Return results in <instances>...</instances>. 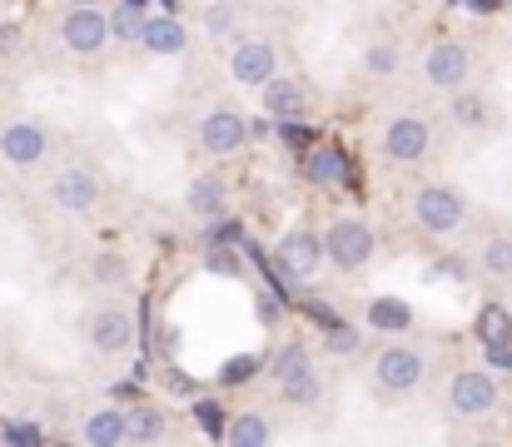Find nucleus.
<instances>
[{
    "mask_svg": "<svg viewBox=\"0 0 512 447\" xmlns=\"http://www.w3.org/2000/svg\"><path fill=\"white\" fill-rule=\"evenodd\" d=\"M413 224L423 234H433V239H448V234H458L468 224V199L458 189H448V184H423L413 194Z\"/></svg>",
    "mask_w": 512,
    "mask_h": 447,
    "instance_id": "f257e3e1",
    "label": "nucleus"
},
{
    "mask_svg": "<svg viewBox=\"0 0 512 447\" xmlns=\"http://www.w3.org/2000/svg\"><path fill=\"white\" fill-rule=\"evenodd\" d=\"M423 373H428V363H423V353L408 348V343H393V348H383V353L373 358V383H378L388 398L418 393V388H423Z\"/></svg>",
    "mask_w": 512,
    "mask_h": 447,
    "instance_id": "f03ea898",
    "label": "nucleus"
},
{
    "mask_svg": "<svg viewBox=\"0 0 512 447\" xmlns=\"http://www.w3.org/2000/svg\"><path fill=\"white\" fill-rule=\"evenodd\" d=\"M274 378H279V388H284V403H294V408L319 403V373H314V358H309L304 343L279 348V358H274Z\"/></svg>",
    "mask_w": 512,
    "mask_h": 447,
    "instance_id": "7ed1b4c3",
    "label": "nucleus"
},
{
    "mask_svg": "<svg viewBox=\"0 0 512 447\" xmlns=\"http://www.w3.org/2000/svg\"><path fill=\"white\" fill-rule=\"evenodd\" d=\"M110 35H115L110 30V15L95 10V0H85V5H75V10L60 15V40H65L70 55H100Z\"/></svg>",
    "mask_w": 512,
    "mask_h": 447,
    "instance_id": "20e7f679",
    "label": "nucleus"
},
{
    "mask_svg": "<svg viewBox=\"0 0 512 447\" xmlns=\"http://www.w3.org/2000/svg\"><path fill=\"white\" fill-rule=\"evenodd\" d=\"M324 249H329V264H334V269L353 274V269H363V264L373 259L378 239H373V229H368L363 219H339V224H329Z\"/></svg>",
    "mask_w": 512,
    "mask_h": 447,
    "instance_id": "39448f33",
    "label": "nucleus"
},
{
    "mask_svg": "<svg viewBox=\"0 0 512 447\" xmlns=\"http://www.w3.org/2000/svg\"><path fill=\"white\" fill-rule=\"evenodd\" d=\"M498 378L488 373V368H463V373H453V388H448V408L458 413V418H483V413H493L498 408Z\"/></svg>",
    "mask_w": 512,
    "mask_h": 447,
    "instance_id": "423d86ee",
    "label": "nucleus"
},
{
    "mask_svg": "<svg viewBox=\"0 0 512 447\" xmlns=\"http://www.w3.org/2000/svg\"><path fill=\"white\" fill-rule=\"evenodd\" d=\"M324 259H329V249H324V239L314 229H289L279 239V249H274V264H279L284 279H314Z\"/></svg>",
    "mask_w": 512,
    "mask_h": 447,
    "instance_id": "0eeeda50",
    "label": "nucleus"
},
{
    "mask_svg": "<svg viewBox=\"0 0 512 447\" xmlns=\"http://www.w3.org/2000/svg\"><path fill=\"white\" fill-rule=\"evenodd\" d=\"M428 149H433V130H428L423 115H398V120H388V130H383V154H388L393 164H418Z\"/></svg>",
    "mask_w": 512,
    "mask_h": 447,
    "instance_id": "6e6552de",
    "label": "nucleus"
},
{
    "mask_svg": "<svg viewBox=\"0 0 512 447\" xmlns=\"http://www.w3.org/2000/svg\"><path fill=\"white\" fill-rule=\"evenodd\" d=\"M229 75L239 80V85H269L274 75H279V50L269 45V40H239L234 50H229Z\"/></svg>",
    "mask_w": 512,
    "mask_h": 447,
    "instance_id": "1a4fd4ad",
    "label": "nucleus"
},
{
    "mask_svg": "<svg viewBox=\"0 0 512 447\" xmlns=\"http://www.w3.org/2000/svg\"><path fill=\"white\" fill-rule=\"evenodd\" d=\"M473 60H468V45L463 40H433L428 55H423V75L438 85V90H463Z\"/></svg>",
    "mask_w": 512,
    "mask_h": 447,
    "instance_id": "9d476101",
    "label": "nucleus"
},
{
    "mask_svg": "<svg viewBox=\"0 0 512 447\" xmlns=\"http://www.w3.org/2000/svg\"><path fill=\"white\" fill-rule=\"evenodd\" d=\"M50 204L65 214H90L100 204V179L90 169H60L50 179Z\"/></svg>",
    "mask_w": 512,
    "mask_h": 447,
    "instance_id": "9b49d317",
    "label": "nucleus"
},
{
    "mask_svg": "<svg viewBox=\"0 0 512 447\" xmlns=\"http://www.w3.org/2000/svg\"><path fill=\"white\" fill-rule=\"evenodd\" d=\"M254 130L244 125V115L239 110H229V105H219V110H209L204 120H199V145L209 149V154H234V149H244Z\"/></svg>",
    "mask_w": 512,
    "mask_h": 447,
    "instance_id": "f8f14e48",
    "label": "nucleus"
},
{
    "mask_svg": "<svg viewBox=\"0 0 512 447\" xmlns=\"http://www.w3.org/2000/svg\"><path fill=\"white\" fill-rule=\"evenodd\" d=\"M85 333H90V348L95 353H125L135 343V318L125 308H95L90 323H85Z\"/></svg>",
    "mask_w": 512,
    "mask_h": 447,
    "instance_id": "ddd939ff",
    "label": "nucleus"
},
{
    "mask_svg": "<svg viewBox=\"0 0 512 447\" xmlns=\"http://www.w3.org/2000/svg\"><path fill=\"white\" fill-rule=\"evenodd\" d=\"M45 149H50V135H45L35 120H15V125L0 130V154H5L10 164H40Z\"/></svg>",
    "mask_w": 512,
    "mask_h": 447,
    "instance_id": "4468645a",
    "label": "nucleus"
},
{
    "mask_svg": "<svg viewBox=\"0 0 512 447\" xmlns=\"http://www.w3.org/2000/svg\"><path fill=\"white\" fill-rule=\"evenodd\" d=\"M184 204H189L194 219H224V209H229V189H224L219 174H194Z\"/></svg>",
    "mask_w": 512,
    "mask_h": 447,
    "instance_id": "2eb2a0df",
    "label": "nucleus"
},
{
    "mask_svg": "<svg viewBox=\"0 0 512 447\" xmlns=\"http://www.w3.org/2000/svg\"><path fill=\"white\" fill-rule=\"evenodd\" d=\"M80 438H85L90 447L130 443V413H120V408H100V413H90V418L80 423Z\"/></svg>",
    "mask_w": 512,
    "mask_h": 447,
    "instance_id": "dca6fc26",
    "label": "nucleus"
},
{
    "mask_svg": "<svg viewBox=\"0 0 512 447\" xmlns=\"http://www.w3.org/2000/svg\"><path fill=\"white\" fill-rule=\"evenodd\" d=\"M140 45L150 50V55H184V45H189V30H184V20H174L170 15H155V20H145V35H140Z\"/></svg>",
    "mask_w": 512,
    "mask_h": 447,
    "instance_id": "f3484780",
    "label": "nucleus"
},
{
    "mask_svg": "<svg viewBox=\"0 0 512 447\" xmlns=\"http://www.w3.org/2000/svg\"><path fill=\"white\" fill-rule=\"evenodd\" d=\"M264 115H269V120H299V115H304V85L274 75V80L264 85Z\"/></svg>",
    "mask_w": 512,
    "mask_h": 447,
    "instance_id": "a211bd4d",
    "label": "nucleus"
},
{
    "mask_svg": "<svg viewBox=\"0 0 512 447\" xmlns=\"http://www.w3.org/2000/svg\"><path fill=\"white\" fill-rule=\"evenodd\" d=\"M304 174H309V184H339L348 179V154L339 145H314L304 159Z\"/></svg>",
    "mask_w": 512,
    "mask_h": 447,
    "instance_id": "6ab92c4d",
    "label": "nucleus"
},
{
    "mask_svg": "<svg viewBox=\"0 0 512 447\" xmlns=\"http://www.w3.org/2000/svg\"><path fill=\"white\" fill-rule=\"evenodd\" d=\"M224 443H234V447H264V443H274V428H269V418H264V413H239V418H229V433H224Z\"/></svg>",
    "mask_w": 512,
    "mask_h": 447,
    "instance_id": "aec40b11",
    "label": "nucleus"
},
{
    "mask_svg": "<svg viewBox=\"0 0 512 447\" xmlns=\"http://www.w3.org/2000/svg\"><path fill=\"white\" fill-rule=\"evenodd\" d=\"M478 269L488 279H512V234H493L483 249H478Z\"/></svg>",
    "mask_w": 512,
    "mask_h": 447,
    "instance_id": "412c9836",
    "label": "nucleus"
},
{
    "mask_svg": "<svg viewBox=\"0 0 512 447\" xmlns=\"http://www.w3.org/2000/svg\"><path fill=\"white\" fill-rule=\"evenodd\" d=\"M398 65H403V50H398L393 40H378V45H368V50H363V75H373V80L398 75Z\"/></svg>",
    "mask_w": 512,
    "mask_h": 447,
    "instance_id": "4be33fe9",
    "label": "nucleus"
},
{
    "mask_svg": "<svg viewBox=\"0 0 512 447\" xmlns=\"http://www.w3.org/2000/svg\"><path fill=\"white\" fill-rule=\"evenodd\" d=\"M90 279L100 289H120V284H130V259L125 254H95L90 259Z\"/></svg>",
    "mask_w": 512,
    "mask_h": 447,
    "instance_id": "5701e85b",
    "label": "nucleus"
},
{
    "mask_svg": "<svg viewBox=\"0 0 512 447\" xmlns=\"http://www.w3.org/2000/svg\"><path fill=\"white\" fill-rule=\"evenodd\" d=\"M170 433V418L160 408H135L130 413V443H160Z\"/></svg>",
    "mask_w": 512,
    "mask_h": 447,
    "instance_id": "b1692460",
    "label": "nucleus"
},
{
    "mask_svg": "<svg viewBox=\"0 0 512 447\" xmlns=\"http://www.w3.org/2000/svg\"><path fill=\"white\" fill-rule=\"evenodd\" d=\"M204 30H209L214 40H229V35L239 30V10H234V0H204Z\"/></svg>",
    "mask_w": 512,
    "mask_h": 447,
    "instance_id": "393cba45",
    "label": "nucleus"
},
{
    "mask_svg": "<svg viewBox=\"0 0 512 447\" xmlns=\"http://www.w3.org/2000/svg\"><path fill=\"white\" fill-rule=\"evenodd\" d=\"M478 338H483V343H512V318H508V308L488 303V308L478 313Z\"/></svg>",
    "mask_w": 512,
    "mask_h": 447,
    "instance_id": "a878e982",
    "label": "nucleus"
},
{
    "mask_svg": "<svg viewBox=\"0 0 512 447\" xmlns=\"http://www.w3.org/2000/svg\"><path fill=\"white\" fill-rule=\"evenodd\" d=\"M194 423H199L204 438H219V443H224V433H229V418H224V408H219L214 398H194Z\"/></svg>",
    "mask_w": 512,
    "mask_h": 447,
    "instance_id": "bb28decb",
    "label": "nucleus"
},
{
    "mask_svg": "<svg viewBox=\"0 0 512 447\" xmlns=\"http://www.w3.org/2000/svg\"><path fill=\"white\" fill-rule=\"evenodd\" d=\"M145 20H150V15H145L140 5H125V0H120V10L110 15V30H115V40H140V35H145Z\"/></svg>",
    "mask_w": 512,
    "mask_h": 447,
    "instance_id": "cd10ccee",
    "label": "nucleus"
},
{
    "mask_svg": "<svg viewBox=\"0 0 512 447\" xmlns=\"http://www.w3.org/2000/svg\"><path fill=\"white\" fill-rule=\"evenodd\" d=\"M368 323H373V328H408L413 313H408L403 303H393V298H378V303L368 308Z\"/></svg>",
    "mask_w": 512,
    "mask_h": 447,
    "instance_id": "c85d7f7f",
    "label": "nucleus"
},
{
    "mask_svg": "<svg viewBox=\"0 0 512 447\" xmlns=\"http://www.w3.org/2000/svg\"><path fill=\"white\" fill-rule=\"evenodd\" d=\"M453 115H458V125H483L488 120V105H483V95H458L453 100Z\"/></svg>",
    "mask_w": 512,
    "mask_h": 447,
    "instance_id": "c756f323",
    "label": "nucleus"
},
{
    "mask_svg": "<svg viewBox=\"0 0 512 447\" xmlns=\"http://www.w3.org/2000/svg\"><path fill=\"white\" fill-rule=\"evenodd\" d=\"M254 373H259V358H229L219 378H224V383H249Z\"/></svg>",
    "mask_w": 512,
    "mask_h": 447,
    "instance_id": "7c9ffc66",
    "label": "nucleus"
},
{
    "mask_svg": "<svg viewBox=\"0 0 512 447\" xmlns=\"http://www.w3.org/2000/svg\"><path fill=\"white\" fill-rule=\"evenodd\" d=\"M353 348H358V333L343 323H329V353H353Z\"/></svg>",
    "mask_w": 512,
    "mask_h": 447,
    "instance_id": "2f4dec72",
    "label": "nucleus"
},
{
    "mask_svg": "<svg viewBox=\"0 0 512 447\" xmlns=\"http://www.w3.org/2000/svg\"><path fill=\"white\" fill-rule=\"evenodd\" d=\"M0 438H5V443H40V428H35V423H5Z\"/></svg>",
    "mask_w": 512,
    "mask_h": 447,
    "instance_id": "473e14b6",
    "label": "nucleus"
},
{
    "mask_svg": "<svg viewBox=\"0 0 512 447\" xmlns=\"http://www.w3.org/2000/svg\"><path fill=\"white\" fill-rule=\"evenodd\" d=\"M204 264H209L214 274H224V279H234V274H239V264H234V254H229V249H209V259H204Z\"/></svg>",
    "mask_w": 512,
    "mask_h": 447,
    "instance_id": "72a5a7b5",
    "label": "nucleus"
},
{
    "mask_svg": "<svg viewBox=\"0 0 512 447\" xmlns=\"http://www.w3.org/2000/svg\"><path fill=\"white\" fill-rule=\"evenodd\" d=\"M15 40H20V30L15 25H0V50H15Z\"/></svg>",
    "mask_w": 512,
    "mask_h": 447,
    "instance_id": "f704fd0d",
    "label": "nucleus"
},
{
    "mask_svg": "<svg viewBox=\"0 0 512 447\" xmlns=\"http://www.w3.org/2000/svg\"><path fill=\"white\" fill-rule=\"evenodd\" d=\"M125 5H140V10H145V0H125Z\"/></svg>",
    "mask_w": 512,
    "mask_h": 447,
    "instance_id": "c9c22d12",
    "label": "nucleus"
},
{
    "mask_svg": "<svg viewBox=\"0 0 512 447\" xmlns=\"http://www.w3.org/2000/svg\"><path fill=\"white\" fill-rule=\"evenodd\" d=\"M508 5H512V0H508Z\"/></svg>",
    "mask_w": 512,
    "mask_h": 447,
    "instance_id": "e433bc0d",
    "label": "nucleus"
}]
</instances>
